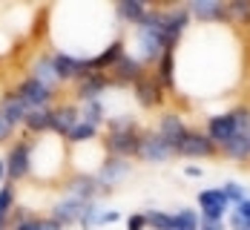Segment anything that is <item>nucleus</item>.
Listing matches in <instances>:
<instances>
[{"instance_id": "f257e3e1", "label": "nucleus", "mask_w": 250, "mask_h": 230, "mask_svg": "<svg viewBox=\"0 0 250 230\" xmlns=\"http://www.w3.org/2000/svg\"><path fill=\"white\" fill-rule=\"evenodd\" d=\"M106 129H109V135H106V150H109V155L135 158V155L141 153V144H144V135L147 132H141V127L135 124L132 115L121 112V115L106 118Z\"/></svg>"}, {"instance_id": "f03ea898", "label": "nucleus", "mask_w": 250, "mask_h": 230, "mask_svg": "<svg viewBox=\"0 0 250 230\" xmlns=\"http://www.w3.org/2000/svg\"><path fill=\"white\" fill-rule=\"evenodd\" d=\"M66 161V141L55 132L43 135L41 141H32V176L38 179H55L61 176Z\"/></svg>"}, {"instance_id": "7ed1b4c3", "label": "nucleus", "mask_w": 250, "mask_h": 230, "mask_svg": "<svg viewBox=\"0 0 250 230\" xmlns=\"http://www.w3.org/2000/svg\"><path fill=\"white\" fill-rule=\"evenodd\" d=\"M248 124H250V109L239 106V109H230V112H222V115H210L207 118V135L222 153V147L227 141H233L242 132V127H248Z\"/></svg>"}, {"instance_id": "20e7f679", "label": "nucleus", "mask_w": 250, "mask_h": 230, "mask_svg": "<svg viewBox=\"0 0 250 230\" xmlns=\"http://www.w3.org/2000/svg\"><path fill=\"white\" fill-rule=\"evenodd\" d=\"M29 176H32V141L23 138V141H15L6 155V181L15 184Z\"/></svg>"}, {"instance_id": "39448f33", "label": "nucleus", "mask_w": 250, "mask_h": 230, "mask_svg": "<svg viewBox=\"0 0 250 230\" xmlns=\"http://www.w3.org/2000/svg\"><path fill=\"white\" fill-rule=\"evenodd\" d=\"M230 210H233V207H230V202L225 199V193H222L219 187H207V190L199 193L201 222H219V225H225V216Z\"/></svg>"}, {"instance_id": "423d86ee", "label": "nucleus", "mask_w": 250, "mask_h": 230, "mask_svg": "<svg viewBox=\"0 0 250 230\" xmlns=\"http://www.w3.org/2000/svg\"><path fill=\"white\" fill-rule=\"evenodd\" d=\"M187 26H190V6L167 9V15H164V52H175Z\"/></svg>"}, {"instance_id": "0eeeda50", "label": "nucleus", "mask_w": 250, "mask_h": 230, "mask_svg": "<svg viewBox=\"0 0 250 230\" xmlns=\"http://www.w3.org/2000/svg\"><path fill=\"white\" fill-rule=\"evenodd\" d=\"M15 95H18V98H21L29 109H38V106H52V101H55V89L43 86L41 81H35L32 75L23 78V81L18 84Z\"/></svg>"}, {"instance_id": "6e6552de", "label": "nucleus", "mask_w": 250, "mask_h": 230, "mask_svg": "<svg viewBox=\"0 0 250 230\" xmlns=\"http://www.w3.org/2000/svg\"><path fill=\"white\" fill-rule=\"evenodd\" d=\"M175 155H184V158H213V155H219V147L210 141L207 132H196V129H190L187 138L175 147Z\"/></svg>"}, {"instance_id": "1a4fd4ad", "label": "nucleus", "mask_w": 250, "mask_h": 230, "mask_svg": "<svg viewBox=\"0 0 250 230\" xmlns=\"http://www.w3.org/2000/svg\"><path fill=\"white\" fill-rule=\"evenodd\" d=\"M187 6H190V18H196V23H230L227 3H222V0H193Z\"/></svg>"}, {"instance_id": "9d476101", "label": "nucleus", "mask_w": 250, "mask_h": 230, "mask_svg": "<svg viewBox=\"0 0 250 230\" xmlns=\"http://www.w3.org/2000/svg\"><path fill=\"white\" fill-rule=\"evenodd\" d=\"M173 155H175V150L158 135V132H147V135H144V144H141V153H138L141 161H147V164H164V161H170Z\"/></svg>"}, {"instance_id": "9b49d317", "label": "nucleus", "mask_w": 250, "mask_h": 230, "mask_svg": "<svg viewBox=\"0 0 250 230\" xmlns=\"http://www.w3.org/2000/svg\"><path fill=\"white\" fill-rule=\"evenodd\" d=\"M89 202H83V199H75V196H63V199H58L55 205H52V216L58 225H81V216H83V210H86Z\"/></svg>"}, {"instance_id": "f8f14e48", "label": "nucleus", "mask_w": 250, "mask_h": 230, "mask_svg": "<svg viewBox=\"0 0 250 230\" xmlns=\"http://www.w3.org/2000/svg\"><path fill=\"white\" fill-rule=\"evenodd\" d=\"M126 173H129V161H126V158L106 155V158L101 161V170L95 173V179L101 181V187H104V190H109L112 184H118V181L124 179Z\"/></svg>"}, {"instance_id": "ddd939ff", "label": "nucleus", "mask_w": 250, "mask_h": 230, "mask_svg": "<svg viewBox=\"0 0 250 230\" xmlns=\"http://www.w3.org/2000/svg\"><path fill=\"white\" fill-rule=\"evenodd\" d=\"M109 84H112V78L106 75V72H95V75H89V78H83V81H78V101H81V104H86V101H101V98L106 95Z\"/></svg>"}, {"instance_id": "4468645a", "label": "nucleus", "mask_w": 250, "mask_h": 230, "mask_svg": "<svg viewBox=\"0 0 250 230\" xmlns=\"http://www.w3.org/2000/svg\"><path fill=\"white\" fill-rule=\"evenodd\" d=\"M155 132H158V135H161V138H164V141L175 150V147L187 138V132H190V129H187V124L181 121V115L167 112V115H161V121H158V129H155Z\"/></svg>"}, {"instance_id": "2eb2a0df", "label": "nucleus", "mask_w": 250, "mask_h": 230, "mask_svg": "<svg viewBox=\"0 0 250 230\" xmlns=\"http://www.w3.org/2000/svg\"><path fill=\"white\" fill-rule=\"evenodd\" d=\"M66 190H69V196L83 199V202H95L101 193H106V190L101 187V181L95 179V173H83V176H78V179L66 181Z\"/></svg>"}, {"instance_id": "dca6fc26", "label": "nucleus", "mask_w": 250, "mask_h": 230, "mask_svg": "<svg viewBox=\"0 0 250 230\" xmlns=\"http://www.w3.org/2000/svg\"><path fill=\"white\" fill-rule=\"evenodd\" d=\"M78 124H81V106H75V104L55 106V124H52V132H55L58 138H66Z\"/></svg>"}, {"instance_id": "f3484780", "label": "nucleus", "mask_w": 250, "mask_h": 230, "mask_svg": "<svg viewBox=\"0 0 250 230\" xmlns=\"http://www.w3.org/2000/svg\"><path fill=\"white\" fill-rule=\"evenodd\" d=\"M144 75H147V72H144V63H141V61H135L132 55H124V58L118 61V66L112 69L115 84H121V86H135Z\"/></svg>"}, {"instance_id": "a211bd4d", "label": "nucleus", "mask_w": 250, "mask_h": 230, "mask_svg": "<svg viewBox=\"0 0 250 230\" xmlns=\"http://www.w3.org/2000/svg\"><path fill=\"white\" fill-rule=\"evenodd\" d=\"M161 84H158V78L155 75H144L135 86H132V95H135V101L141 104L144 109H152L155 104H161Z\"/></svg>"}, {"instance_id": "6ab92c4d", "label": "nucleus", "mask_w": 250, "mask_h": 230, "mask_svg": "<svg viewBox=\"0 0 250 230\" xmlns=\"http://www.w3.org/2000/svg\"><path fill=\"white\" fill-rule=\"evenodd\" d=\"M124 55H126V52H124V41H121V38H112V41H109V43H106V46L92 58V69H95V72L115 69V66H118V61H121Z\"/></svg>"}, {"instance_id": "aec40b11", "label": "nucleus", "mask_w": 250, "mask_h": 230, "mask_svg": "<svg viewBox=\"0 0 250 230\" xmlns=\"http://www.w3.org/2000/svg\"><path fill=\"white\" fill-rule=\"evenodd\" d=\"M52 124H55V106H38V109H29L23 129L35 132V135H49Z\"/></svg>"}, {"instance_id": "412c9836", "label": "nucleus", "mask_w": 250, "mask_h": 230, "mask_svg": "<svg viewBox=\"0 0 250 230\" xmlns=\"http://www.w3.org/2000/svg\"><path fill=\"white\" fill-rule=\"evenodd\" d=\"M112 9H115V21H121V23H126V26H138L144 21V15L150 12V6L141 3V0H121V3H115Z\"/></svg>"}, {"instance_id": "4be33fe9", "label": "nucleus", "mask_w": 250, "mask_h": 230, "mask_svg": "<svg viewBox=\"0 0 250 230\" xmlns=\"http://www.w3.org/2000/svg\"><path fill=\"white\" fill-rule=\"evenodd\" d=\"M0 112H3V118H6L12 127H23L26 115H29V106L12 92V95H3V98H0Z\"/></svg>"}, {"instance_id": "5701e85b", "label": "nucleus", "mask_w": 250, "mask_h": 230, "mask_svg": "<svg viewBox=\"0 0 250 230\" xmlns=\"http://www.w3.org/2000/svg\"><path fill=\"white\" fill-rule=\"evenodd\" d=\"M81 121L83 124H89V127H104L106 124V104H104V98L101 101H86L81 104Z\"/></svg>"}, {"instance_id": "b1692460", "label": "nucleus", "mask_w": 250, "mask_h": 230, "mask_svg": "<svg viewBox=\"0 0 250 230\" xmlns=\"http://www.w3.org/2000/svg\"><path fill=\"white\" fill-rule=\"evenodd\" d=\"M32 78L35 81H41L43 86H49L55 89L61 81H58V72H55V66H52V58H41V61H35L32 63Z\"/></svg>"}, {"instance_id": "393cba45", "label": "nucleus", "mask_w": 250, "mask_h": 230, "mask_svg": "<svg viewBox=\"0 0 250 230\" xmlns=\"http://www.w3.org/2000/svg\"><path fill=\"white\" fill-rule=\"evenodd\" d=\"M155 78H158V84H161L164 89H173L175 86V52H164V55H161Z\"/></svg>"}, {"instance_id": "a878e982", "label": "nucleus", "mask_w": 250, "mask_h": 230, "mask_svg": "<svg viewBox=\"0 0 250 230\" xmlns=\"http://www.w3.org/2000/svg\"><path fill=\"white\" fill-rule=\"evenodd\" d=\"M95 138H98V129L81 121V124H78V127L63 138V141H66L69 147H86V144H95Z\"/></svg>"}, {"instance_id": "bb28decb", "label": "nucleus", "mask_w": 250, "mask_h": 230, "mask_svg": "<svg viewBox=\"0 0 250 230\" xmlns=\"http://www.w3.org/2000/svg\"><path fill=\"white\" fill-rule=\"evenodd\" d=\"M173 222H175V230H201V216L190 207H181L173 213Z\"/></svg>"}, {"instance_id": "cd10ccee", "label": "nucleus", "mask_w": 250, "mask_h": 230, "mask_svg": "<svg viewBox=\"0 0 250 230\" xmlns=\"http://www.w3.org/2000/svg\"><path fill=\"white\" fill-rule=\"evenodd\" d=\"M147 228L152 230H175V222H173V213H164V210H147Z\"/></svg>"}, {"instance_id": "c85d7f7f", "label": "nucleus", "mask_w": 250, "mask_h": 230, "mask_svg": "<svg viewBox=\"0 0 250 230\" xmlns=\"http://www.w3.org/2000/svg\"><path fill=\"white\" fill-rule=\"evenodd\" d=\"M222 153L230 155V158H250V144H248V138H245V132H239L233 141H227L225 147H222Z\"/></svg>"}, {"instance_id": "c756f323", "label": "nucleus", "mask_w": 250, "mask_h": 230, "mask_svg": "<svg viewBox=\"0 0 250 230\" xmlns=\"http://www.w3.org/2000/svg\"><path fill=\"white\" fill-rule=\"evenodd\" d=\"M227 18H230V23H250V0H230Z\"/></svg>"}, {"instance_id": "7c9ffc66", "label": "nucleus", "mask_w": 250, "mask_h": 230, "mask_svg": "<svg viewBox=\"0 0 250 230\" xmlns=\"http://www.w3.org/2000/svg\"><path fill=\"white\" fill-rule=\"evenodd\" d=\"M219 190L225 193V199L230 202V207H236L239 202H245V199H248V190H245V184H239V181H225Z\"/></svg>"}, {"instance_id": "2f4dec72", "label": "nucleus", "mask_w": 250, "mask_h": 230, "mask_svg": "<svg viewBox=\"0 0 250 230\" xmlns=\"http://www.w3.org/2000/svg\"><path fill=\"white\" fill-rule=\"evenodd\" d=\"M12 210H15V187L3 184L0 187V219H9Z\"/></svg>"}, {"instance_id": "473e14b6", "label": "nucleus", "mask_w": 250, "mask_h": 230, "mask_svg": "<svg viewBox=\"0 0 250 230\" xmlns=\"http://www.w3.org/2000/svg\"><path fill=\"white\" fill-rule=\"evenodd\" d=\"M101 213H104V207L98 202H89L86 210H83V216H81V225L83 228H101Z\"/></svg>"}, {"instance_id": "72a5a7b5", "label": "nucleus", "mask_w": 250, "mask_h": 230, "mask_svg": "<svg viewBox=\"0 0 250 230\" xmlns=\"http://www.w3.org/2000/svg\"><path fill=\"white\" fill-rule=\"evenodd\" d=\"M227 225H230V230H248L250 228V222L245 219V216H239L236 210H230V213H227Z\"/></svg>"}, {"instance_id": "f704fd0d", "label": "nucleus", "mask_w": 250, "mask_h": 230, "mask_svg": "<svg viewBox=\"0 0 250 230\" xmlns=\"http://www.w3.org/2000/svg\"><path fill=\"white\" fill-rule=\"evenodd\" d=\"M144 228H147V216L144 213H132L126 219V230H144Z\"/></svg>"}, {"instance_id": "c9c22d12", "label": "nucleus", "mask_w": 250, "mask_h": 230, "mask_svg": "<svg viewBox=\"0 0 250 230\" xmlns=\"http://www.w3.org/2000/svg\"><path fill=\"white\" fill-rule=\"evenodd\" d=\"M118 219H121L118 210H104V213H101V228H104V225H115Z\"/></svg>"}, {"instance_id": "e433bc0d", "label": "nucleus", "mask_w": 250, "mask_h": 230, "mask_svg": "<svg viewBox=\"0 0 250 230\" xmlns=\"http://www.w3.org/2000/svg\"><path fill=\"white\" fill-rule=\"evenodd\" d=\"M12 132H15V127L3 118V112H0V141H6V138H12Z\"/></svg>"}, {"instance_id": "4c0bfd02", "label": "nucleus", "mask_w": 250, "mask_h": 230, "mask_svg": "<svg viewBox=\"0 0 250 230\" xmlns=\"http://www.w3.org/2000/svg\"><path fill=\"white\" fill-rule=\"evenodd\" d=\"M233 210H236L239 216H245V219H248V222H250V196H248V199H245V202H239V205L233 207Z\"/></svg>"}, {"instance_id": "58836bf2", "label": "nucleus", "mask_w": 250, "mask_h": 230, "mask_svg": "<svg viewBox=\"0 0 250 230\" xmlns=\"http://www.w3.org/2000/svg\"><path fill=\"white\" fill-rule=\"evenodd\" d=\"M184 176H190V179H201V176H204V170L196 167V164H187V167H184Z\"/></svg>"}, {"instance_id": "ea45409f", "label": "nucleus", "mask_w": 250, "mask_h": 230, "mask_svg": "<svg viewBox=\"0 0 250 230\" xmlns=\"http://www.w3.org/2000/svg\"><path fill=\"white\" fill-rule=\"evenodd\" d=\"M38 230H63V225H58L55 219H41V228Z\"/></svg>"}, {"instance_id": "a19ab883", "label": "nucleus", "mask_w": 250, "mask_h": 230, "mask_svg": "<svg viewBox=\"0 0 250 230\" xmlns=\"http://www.w3.org/2000/svg\"><path fill=\"white\" fill-rule=\"evenodd\" d=\"M201 230H225V225H219V222H201Z\"/></svg>"}, {"instance_id": "79ce46f5", "label": "nucleus", "mask_w": 250, "mask_h": 230, "mask_svg": "<svg viewBox=\"0 0 250 230\" xmlns=\"http://www.w3.org/2000/svg\"><path fill=\"white\" fill-rule=\"evenodd\" d=\"M6 181V158H0V184Z\"/></svg>"}, {"instance_id": "37998d69", "label": "nucleus", "mask_w": 250, "mask_h": 230, "mask_svg": "<svg viewBox=\"0 0 250 230\" xmlns=\"http://www.w3.org/2000/svg\"><path fill=\"white\" fill-rule=\"evenodd\" d=\"M248 230H250V228H248Z\"/></svg>"}]
</instances>
